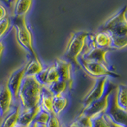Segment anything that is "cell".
I'll return each instance as SVG.
<instances>
[{
	"label": "cell",
	"mask_w": 127,
	"mask_h": 127,
	"mask_svg": "<svg viewBox=\"0 0 127 127\" xmlns=\"http://www.w3.org/2000/svg\"><path fill=\"white\" fill-rule=\"evenodd\" d=\"M43 86L35 77H25L18 92V99L22 110H28L38 106L41 97Z\"/></svg>",
	"instance_id": "6da1fadb"
},
{
	"label": "cell",
	"mask_w": 127,
	"mask_h": 127,
	"mask_svg": "<svg viewBox=\"0 0 127 127\" xmlns=\"http://www.w3.org/2000/svg\"><path fill=\"white\" fill-rule=\"evenodd\" d=\"M12 25L16 30V36L18 44L26 49L32 58H38L33 45V36L26 18H13Z\"/></svg>",
	"instance_id": "7a4b0ae2"
},
{
	"label": "cell",
	"mask_w": 127,
	"mask_h": 127,
	"mask_svg": "<svg viewBox=\"0 0 127 127\" xmlns=\"http://www.w3.org/2000/svg\"><path fill=\"white\" fill-rule=\"evenodd\" d=\"M89 33L86 31L75 32L71 35L67 42L64 57L68 60V61L75 63L77 66H79L78 59L84 52L87 37Z\"/></svg>",
	"instance_id": "3957f363"
},
{
	"label": "cell",
	"mask_w": 127,
	"mask_h": 127,
	"mask_svg": "<svg viewBox=\"0 0 127 127\" xmlns=\"http://www.w3.org/2000/svg\"><path fill=\"white\" fill-rule=\"evenodd\" d=\"M127 6L107 19L100 27L101 31L108 32L112 37H122L127 34Z\"/></svg>",
	"instance_id": "277c9868"
},
{
	"label": "cell",
	"mask_w": 127,
	"mask_h": 127,
	"mask_svg": "<svg viewBox=\"0 0 127 127\" xmlns=\"http://www.w3.org/2000/svg\"><path fill=\"white\" fill-rule=\"evenodd\" d=\"M78 61L79 66L82 67L83 70L91 77H95L97 79L101 77L108 78L109 76L115 78L119 77V75L118 73L101 63L87 61V60H84L81 57H79Z\"/></svg>",
	"instance_id": "5b68a950"
},
{
	"label": "cell",
	"mask_w": 127,
	"mask_h": 127,
	"mask_svg": "<svg viewBox=\"0 0 127 127\" xmlns=\"http://www.w3.org/2000/svg\"><path fill=\"white\" fill-rule=\"evenodd\" d=\"M115 87H116L110 84V86H108V88L106 90V92L103 95V96L100 99L91 103L88 106L83 108L80 112V114H84L89 116L91 118H93L102 114H106L110 104V95Z\"/></svg>",
	"instance_id": "8992f818"
},
{
	"label": "cell",
	"mask_w": 127,
	"mask_h": 127,
	"mask_svg": "<svg viewBox=\"0 0 127 127\" xmlns=\"http://www.w3.org/2000/svg\"><path fill=\"white\" fill-rule=\"evenodd\" d=\"M115 88L110 95V104L108 106V109H107L106 112V114L108 115L114 122L127 127V110L122 109L118 105L117 95Z\"/></svg>",
	"instance_id": "52a82bcc"
},
{
	"label": "cell",
	"mask_w": 127,
	"mask_h": 127,
	"mask_svg": "<svg viewBox=\"0 0 127 127\" xmlns=\"http://www.w3.org/2000/svg\"><path fill=\"white\" fill-rule=\"evenodd\" d=\"M108 78L107 77H101L96 79L94 86L91 87V89L88 91L84 98H83V108L88 106L91 103L100 99L103 95L106 92V86L107 83Z\"/></svg>",
	"instance_id": "ba28073f"
},
{
	"label": "cell",
	"mask_w": 127,
	"mask_h": 127,
	"mask_svg": "<svg viewBox=\"0 0 127 127\" xmlns=\"http://www.w3.org/2000/svg\"><path fill=\"white\" fill-rule=\"evenodd\" d=\"M26 72V64L20 67L19 68L14 70L8 78V80L6 84L10 90L12 95L14 98V101H18V92L20 87L22 86V83L24 78H25Z\"/></svg>",
	"instance_id": "9c48e42d"
},
{
	"label": "cell",
	"mask_w": 127,
	"mask_h": 127,
	"mask_svg": "<svg viewBox=\"0 0 127 127\" xmlns=\"http://www.w3.org/2000/svg\"><path fill=\"white\" fill-rule=\"evenodd\" d=\"M54 65L57 70L60 79L67 83L69 89L72 88L73 77H72V66L71 63L67 60L58 57L56 59Z\"/></svg>",
	"instance_id": "30bf717a"
},
{
	"label": "cell",
	"mask_w": 127,
	"mask_h": 127,
	"mask_svg": "<svg viewBox=\"0 0 127 127\" xmlns=\"http://www.w3.org/2000/svg\"><path fill=\"white\" fill-rule=\"evenodd\" d=\"M14 98L6 84L0 85V116L2 120L10 112Z\"/></svg>",
	"instance_id": "8fae6325"
},
{
	"label": "cell",
	"mask_w": 127,
	"mask_h": 127,
	"mask_svg": "<svg viewBox=\"0 0 127 127\" xmlns=\"http://www.w3.org/2000/svg\"><path fill=\"white\" fill-rule=\"evenodd\" d=\"M110 50V49H101V48H98L95 46L92 48V49H91L90 50L83 53L79 57L84 60H87V61L101 63L102 64L106 65V67H110V64L106 57V54L109 53Z\"/></svg>",
	"instance_id": "7c38bea8"
},
{
	"label": "cell",
	"mask_w": 127,
	"mask_h": 127,
	"mask_svg": "<svg viewBox=\"0 0 127 127\" xmlns=\"http://www.w3.org/2000/svg\"><path fill=\"white\" fill-rule=\"evenodd\" d=\"M40 110H41V108H40L39 106L28 110L21 109V112H20L18 117V125L22 127H30L32 123L33 122Z\"/></svg>",
	"instance_id": "4fadbf2b"
},
{
	"label": "cell",
	"mask_w": 127,
	"mask_h": 127,
	"mask_svg": "<svg viewBox=\"0 0 127 127\" xmlns=\"http://www.w3.org/2000/svg\"><path fill=\"white\" fill-rule=\"evenodd\" d=\"M33 5L31 0H19L14 2L13 18H26V15Z\"/></svg>",
	"instance_id": "5bb4252c"
},
{
	"label": "cell",
	"mask_w": 127,
	"mask_h": 127,
	"mask_svg": "<svg viewBox=\"0 0 127 127\" xmlns=\"http://www.w3.org/2000/svg\"><path fill=\"white\" fill-rule=\"evenodd\" d=\"M53 95L48 90L47 87H43L41 91V97L39 106L41 110L45 111L49 114H53Z\"/></svg>",
	"instance_id": "9a60e30c"
},
{
	"label": "cell",
	"mask_w": 127,
	"mask_h": 127,
	"mask_svg": "<svg viewBox=\"0 0 127 127\" xmlns=\"http://www.w3.org/2000/svg\"><path fill=\"white\" fill-rule=\"evenodd\" d=\"M95 43L98 48L112 49V36L108 32L100 31L95 35Z\"/></svg>",
	"instance_id": "2e32d148"
},
{
	"label": "cell",
	"mask_w": 127,
	"mask_h": 127,
	"mask_svg": "<svg viewBox=\"0 0 127 127\" xmlns=\"http://www.w3.org/2000/svg\"><path fill=\"white\" fill-rule=\"evenodd\" d=\"M21 109L22 107L20 106L19 102L18 106L12 107L10 112L3 118L0 127H14L16 125H18V117L20 112H21Z\"/></svg>",
	"instance_id": "e0dca14e"
},
{
	"label": "cell",
	"mask_w": 127,
	"mask_h": 127,
	"mask_svg": "<svg viewBox=\"0 0 127 127\" xmlns=\"http://www.w3.org/2000/svg\"><path fill=\"white\" fill-rule=\"evenodd\" d=\"M44 69L42 63L39 58H32L26 64L25 77H35Z\"/></svg>",
	"instance_id": "ac0fdd59"
},
{
	"label": "cell",
	"mask_w": 127,
	"mask_h": 127,
	"mask_svg": "<svg viewBox=\"0 0 127 127\" xmlns=\"http://www.w3.org/2000/svg\"><path fill=\"white\" fill-rule=\"evenodd\" d=\"M68 100L66 96L64 95H55L53 98V114L57 116L66 108Z\"/></svg>",
	"instance_id": "d6986e66"
},
{
	"label": "cell",
	"mask_w": 127,
	"mask_h": 127,
	"mask_svg": "<svg viewBox=\"0 0 127 127\" xmlns=\"http://www.w3.org/2000/svg\"><path fill=\"white\" fill-rule=\"evenodd\" d=\"M117 102L122 109L127 110V85L120 84L116 87Z\"/></svg>",
	"instance_id": "ffe728a7"
},
{
	"label": "cell",
	"mask_w": 127,
	"mask_h": 127,
	"mask_svg": "<svg viewBox=\"0 0 127 127\" xmlns=\"http://www.w3.org/2000/svg\"><path fill=\"white\" fill-rule=\"evenodd\" d=\"M67 87H67V83L61 80V79H59L58 81L52 83L50 86L47 87V88L52 93V95L55 96V95H64Z\"/></svg>",
	"instance_id": "44dd1931"
},
{
	"label": "cell",
	"mask_w": 127,
	"mask_h": 127,
	"mask_svg": "<svg viewBox=\"0 0 127 127\" xmlns=\"http://www.w3.org/2000/svg\"><path fill=\"white\" fill-rule=\"evenodd\" d=\"M60 79L59 74L57 72V70L54 64L53 65L49 67V71H48L47 76H46V82H45V87L50 86L52 83L58 81Z\"/></svg>",
	"instance_id": "7402d4cb"
},
{
	"label": "cell",
	"mask_w": 127,
	"mask_h": 127,
	"mask_svg": "<svg viewBox=\"0 0 127 127\" xmlns=\"http://www.w3.org/2000/svg\"><path fill=\"white\" fill-rule=\"evenodd\" d=\"M11 26H12L11 19L8 16L5 18L0 20V41H1L2 38L4 36L8 33Z\"/></svg>",
	"instance_id": "603a6c76"
},
{
	"label": "cell",
	"mask_w": 127,
	"mask_h": 127,
	"mask_svg": "<svg viewBox=\"0 0 127 127\" xmlns=\"http://www.w3.org/2000/svg\"><path fill=\"white\" fill-rule=\"evenodd\" d=\"M91 120H92V127H110L105 114L98 115V116L91 118Z\"/></svg>",
	"instance_id": "cb8c5ba5"
},
{
	"label": "cell",
	"mask_w": 127,
	"mask_h": 127,
	"mask_svg": "<svg viewBox=\"0 0 127 127\" xmlns=\"http://www.w3.org/2000/svg\"><path fill=\"white\" fill-rule=\"evenodd\" d=\"M112 49H119L127 46V34L122 37H112Z\"/></svg>",
	"instance_id": "d4e9b609"
},
{
	"label": "cell",
	"mask_w": 127,
	"mask_h": 127,
	"mask_svg": "<svg viewBox=\"0 0 127 127\" xmlns=\"http://www.w3.org/2000/svg\"><path fill=\"white\" fill-rule=\"evenodd\" d=\"M79 125L83 127H92V120L89 116H87L84 114H79V116L75 121Z\"/></svg>",
	"instance_id": "484cf974"
},
{
	"label": "cell",
	"mask_w": 127,
	"mask_h": 127,
	"mask_svg": "<svg viewBox=\"0 0 127 127\" xmlns=\"http://www.w3.org/2000/svg\"><path fill=\"white\" fill-rule=\"evenodd\" d=\"M49 117H50V114L49 113L40 110V111L37 113V116H36L34 119L33 122L39 123V124H42V125H46L47 122L49 121Z\"/></svg>",
	"instance_id": "4316f807"
},
{
	"label": "cell",
	"mask_w": 127,
	"mask_h": 127,
	"mask_svg": "<svg viewBox=\"0 0 127 127\" xmlns=\"http://www.w3.org/2000/svg\"><path fill=\"white\" fill-rule=\"evenodd\" d=\"M62 126L63 125L61 124L57 116L52 114H50V117L49 118V121L46 123L45 127H62Z\"/></svg>",
	"instance_id": "83f0119b"
},
{
	"label": "cell",
	"mask_w": 127,
	"mask_h": 127,
	"mask_svg": "<svg viewBox=\"0 0 127 127\" xmlns=\"http://www.w3.org/2000/svg\"><path fill=\"white\" fill-rule=\"evenodd\" d=\"M48 71H49V67H47L46 68H44L41 72H39L37 75L35 76L36 79L38 81V83L43 87H45V82H46V76Z\"/></svg>",
	"instance_id": "f1b7e54d"
},
{
	"label": "cell",
	"mask_w": 127,
	"mask_h": 127,
	"mask_svg": "<svg viewBox=\"0 0 127 127\" xmlns=\"http://www.w3.org/2000/svg\"><path fill=\"white\" fill-rule=\"evenodd\" d=\"M6 17H7V10L5 6L0 4V20L5 18Z\"/></svg>",
	"instance_id": "f546056e"
},
{
	"label": "cell",
	"mask_w": 127,
	"mask_h": 127,
	"mask_svg": "<svg viewBox=\"0 0 127 127\" xmlns=\"http://www.w3.org/2000/svg\"><path fill=\"white\" fill-rule=\"evenodd\" d=\"M105 115H106V119H107V121H108V122H109V123H110V127H125V126H122V125L118 124V123L114 122L112 120H111L110 118L107 114H105Z\"/></svg>",
	"instance_id": "4dcf8cb0"
},
{
	"label": "cell",
	"mask_w": 127,
	"mask_h": 127,
	"mask_svg": "<svg viewBox=\"0 0 127 127\" xmlns=\"http://www.w3.org/2000/svg\"><path fill=\"white\" fill-rule=\"evenodd\" d=\"M4 50H5V45H3L2 41H0V62L2 61V55L4 53Z\"/></svg>",
	"instance_id": "1f68e13d"
},
{
	"label": "cell",
	"mask_w": 127,
	"mask_h": 127,
	"mask_svg": "<svg viewBox=\"0 0 127 127\" xmlns=\"http://www.w3.org/2000/svg\"><path fill=\"white\" fill-rule=\"evenodd\" d=\"M68 126L69 127H83V126H82L80 125H79L78 123H76L75 121L73 122H71V124H70V126Z\"/></svg>",
	"instance_id": "d6a6232c"
},
{
	"label": "cell",
	"mask_w": 127,
	"mask_h": 127,
	"mask_svg": "<svg viewBox=\"0 0 127 127\" xmlns=\"http://www.w3.org/2000/svg\"><path fill=\"white\" fill-rule=\"evenodd\" d=\"M30 127H36V126H35V125H34V123L33 122V123H32V124H31V126H30Z\"/></svg>",
	"instance_id": "836d02e7"
},
{
	"label": "cell",
	"mask_w": 127,
	"mask_h": 127,
	"mask_svg": "<svg viewBox=\"0 0 127 127\" xmlns=\"http://www.w3.org/2000/svg\"><path fill=\"white\" fill-rule=\"evenodd\" d=\"M2 118H1V116H0V126H1V124H2Z\"/></svg>",
	"instance_id": "e575fe53"
},
{
	"label": "cell",
	"mask_w": 127,
	"mask_h": 127,
	"mask_svg": "<svg viewBox=\"0 0 127 127\" xmlns=\"http://www.w3.org/2000/svg\"><path fill=\"white\" fill-rule=\"evenodd\" d=\"M14 127H22V126H19V125H16Z\"/></svg>",
	"instance_id": "d590c367"
},
{
	"label": "cell",
	"mask_w": 127,
	"mask_h": 127,
	"mask_svg": "<svg viewBox=\"0 0 127 127\" xmlns=\"http://www.w3.org/2000/svg\"><path fill=\"white\" fill-rule=\"evenodd\" d=\"M62 127H69V126H62Z\"/></svg>",
	"instance_id": "8d00e7d4"
}]
</instances>
